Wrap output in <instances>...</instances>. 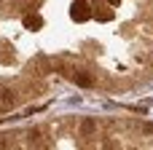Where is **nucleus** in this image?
<instances>
[{
	"label": "nucleus",
	"instance_id": "2",
	"mask_svg": "<svg viewBox=\"0 0 153 150\" xmlns=\"http://www.w3.org/2000/svg\"><path fill=\"white\" fill-rule=\"evenodd\" d=\"M73 78H75V83H81V86H91V83H94V81H91L86 72H75Z\"/></svg>",
	"mask_w": 153,
	"mask_h": 150
},
{
	"label": "nucleus",
	"instance_id": "1",
	"mask_svg": "<svg viewBox=\"0 0 153 150\" xmlns=\"http://www.w3.org/2000/svg\"><path fill=\"white\" fill-rule=\"evenodd\" d=\"M89 16V11H86V0H78L75 5H73V19H78V21H83Z\"/></svg>",
	"mask_w": 153,
	"mask_h": 150
},
{
	"label": "nucleus",
	"instance_id": "3",
	"mask_svg": "<svg viewBox=\"0 0 153 150\" xmlns=\"http://www.w3.org/2000/svg\"><path fill=\"white\" fill-rule=\"evenodd\" d=\"M24 27L35 30V27H40V19H38V16H27V19H24Z\"/></svg>",
	"mask_w": 153,
	"mask_h": 150
}]
</instances>
